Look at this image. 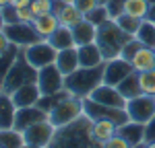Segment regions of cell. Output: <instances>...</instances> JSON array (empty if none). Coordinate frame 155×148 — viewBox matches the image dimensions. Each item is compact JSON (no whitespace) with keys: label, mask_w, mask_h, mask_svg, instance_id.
Masks as SVG:
<instances>
[{"label":"cell","mask_w":155,"mask_h":148,"mask_svg":"<svg viewBox=\"0 0 155 148\" xmlns=\"http://www.w3.org/2000/svg\"><path fill=\"white\" fill-rule=\"evenodd\" d=\"M91 123L93 119L83 113L72 123L56 128V134L48 148H104V144L95 140L91 132Z\"/></svg>","instance_id":"obj_1"},{"label":"cell","mask_w":155,"mask_h":148,"mask_svg":"<svg viewBox=\"0 0 155 148\" xmlns=\"http://www.w3.org/2000/svg\"><path fill=\"white\" fill-rule=\"evenodd\" d=\"M104 64L95 66V68H79L72 74L64 76V88L71 95H74V97L87 99L97 86L104 82Z\"/></svg>","instance_id":"obj_2"},{"label":"cell","mask_w":155,"mask_h":148,"mask_svg":"<svg viewBox=\"0 0 155 148\" xmlns=\"http://www.w3.org/2000/svg\"><path fill=\"white\" fill-rule=\"evenodd\" d=\"M130 37L120 29L114 19H107L106 23H101L97 27L95 43H97V48H99V51H101V56H104V60L120 58V51H122L124 43Z\"/></svg>","instance_id":"obj_3"},{"label":"cell","mask_w":155,"mask_h":148,"mask_svg":"<svg viewBox=\"0 0 155 148\" xmlns=\"http://www.w3.org/2000/svg\"><path fill=\"white\" fill-rule=\"evenodd\" d=\"M29 82H37V70L29 64V62H27L23 49H21V54H19L17 62L12 64V68L8 70L6 78L2 80L0 91L11 95L12 91H17L19 86H23V85H29Z\"/></svg>","instance_id":"obj_4"},{"label":"cell","mask_w":155,"mask_h":148,"mask_svg":"<svg viewBox=\"0 0 155 148\" xmlns=\"http://www.w3.org/2000/svg\"><path fill=\"white\" fill-rule=\"evenodd\" d=\"M83 113H85L83 99L74 97V95H66V97L48 113V119L54 123L56 128H62V125H68V123H72L74 119H79Z\"/></svg>","instance_id":"obj_5"},{"label":"cell","mask_w":155,"mask_h":148,"mask_svg":"<svg viewBox=\"0 0 155 148\" xmlns=\"http://www.w3.org/2000/svg\"><path fill=\"white\" fill-rule=\"evenodd\" d=\"M23 54L27 58V62L35 70H41V68H46L50 64H56V56H58V51L48 43V39H39L35 43L27 45L23 49Z\"/></svg>","instance_id":"obj_6"},{"label":"cell","mask_w":155,"mask_h":148,"mask_svg":"<svg viewBox=\"0 0 155 148\" xmlns=\"http://www.w3.org/2000/svg\"><path fill=\"white\" fill-rule=\"evenodd\" d=\"M56 134V125L50 119H41V122L31 123L29 128L23 130V138L27 146H35V148H48L52 138Z\"/></svg>","instance_id":"obj_7"},{"label":"cell","mask_w":155,"mask_h":148,"mask_svg":"<svg viewBox=\"0 0 155 148\" xmlns=\"http://www.w3.org/2000/svg\"><path fill=\"white\" fill-rule=\"evenodd\" d=\"M126 113L128 119L137 123H149L155 115V97L151 95H139L126 101Z\"/></svg>","instance_id":"obj_8"},{"label":"cell","mask_w":155,"mask_h":148,"mask_svg":"<svg viewBox=\"0 0 155 148\" xmlns=\"http://www.w3.org/2000/svg\"><path fill=\"white\" fill-rule=\"evenodd\" d=\"M83 109L85 115H89L91 119H110L116 125L128 122V113L126 109H118V107H107V105H99L91 99H83Z\"/></svg>","instance_id":"obj_9"},{"label":"cell","mask_w":155,"mask_h":148,"mask_svg":"<svg viewBox=\"0 0 155 148\" xmlns=\"http://www.w3.org/2000/svg\"><path fill=\"white\" fill-rule=\"evenodd\" d=\"M4 35L8 37V41L15 43L17 48L25 49L27 45H31V43H35L39 41V35L35 33V29H33V25L31 23H11V25H4Z\"/></svg>","instance_id":"obj_10"},{"label":"cell","mask_w":155,"mask_h":148,"mask_svg":"<svg viewBox=\"0 0 155 148\" xmlns=\"http://www.w3.org/2000/svg\"><path fill=\"white\" fill-rule=\"evenodd\" d=\"M37 86L41 95H54L64 91V74L58 70L56 64H50L46 68L37 70Z\"/></svg>","instance_id":"obj_11"},{"label":"cell","mask_w":155,"mask_h":148,"mask_svg":"<svg viewBox=\"0 0 155 148\" xmlns=\"http://www.w3.org/2000/svg\"><path fill=\"white\" fill-rule=\"evenodd\" d=\"M134 72L130 62L122 60V58H114V60H106L104 64V82L112 86H118L128 74Z\"/></svg>","instance_id":"obj_12"},{"label":"cell","mask_w":155,"mask_h":148,"mask_svg":"<svg viewBox=\"0 0 155 148\" xmlns=\"http://www.w3.org/2000/svg\"><path fill=\"white\" fill-rule=\"evenodd\" d=\"M87 99L95 101L99 105H107V107H118V109H124V107H126V99L120 95L118 86L106 85V82H101Z\"/></svg>","instance_id":"obj_13"},{"label":"cell","mask_w":155,"mask_h":148,"mask_svg":"<svg viewBox=\"0 0 155 148\" xmlns=\"http://www.w3.org/2000/svg\"><path fill=\"white\" fill-rule=\"evenodd\" d=\"M54 14L58 17V23L62 27H68L72 29L77 23H81L85 19V14L72 2H66V0H54Z\"/></svg>","instance_id":"obj_14"},{"label":"cell","mask_w":155,"mask_h":148,"mask_svg":"<svg viewBox=\"0 0 155 148\" xmlns=\"http://www.w3.org/2000/svg\"><path fill=\"white\" fill-rule=\"evenodd\" d=\"M39 97H41V91H39L37 82L23 85V86H19L17 91H12V93H11V99H12V103L17 105V109H23V107H33V105H37Z\"/></svg>","instance_id":"obj_15"},{"label":"cell","mask_w":155,"mask_h":148,"mask_svg":"<svg viewBox=\"0 0 155 148\" xmlns=\"http://www.w3.org/2000/svg\"><path fill=\"white\" fill-rule=\"evenodd\" d=\"M41 119H48V113L46 111H41L37 105L33 107H23V109H17V115H15V130H19V132H23L25 128H29L31 123L35 122H41Z\"/></svg>","instance_id":"obj_16"},{"label":"cell","mask_w":155,"mask_h":148,"mask_svg":"<svg viewBox=\"0 0 155 148\" xmlns=\"http://www.w3.org/2000/svg\"><path fill=\"white\" fill-rule=\"evenodd\" d=\"M116 134H120L128 144H130L132 148H139L145 144V123H137V122H128L122 123V125H118V132Z\"/></svg>","instance_id":"obj_17"},{"label":"cell","mask_w":155,"mask_h":148,"mask_svg":"<svg viewBox=\"0 0 155 148\" xmlns=\"http://www.w3.org/2000/svg\"><path fill=\"white\" fill-rule=\"evenodd\" d=\"M56 66H58V70L64 74V76H68V74H72L74 70H79L81 64H79V51H77V45H74V48L60 49L58 56H56Z\"/></svg>","instance_id":"obj_18"},{"label":"cell","mask_w":155,"mask_h":148,"mask_svg":"<svg viewBox=\"0 0 155 148\" xmlns=\"http://www.w3.org/2000/svg\"><path fill=\"white\" fill-rule=\"evenodd\" d=\"M79 51V64L81 68H95V66H101L104 64V56L97 48V43H85V45H79L77 48Z\"/></svg>","instance_id":"obj_19"},{"label":"cell","mask_w":155,"mask_h":148,"mask_svg":"<svg viewBox=\"0 0 155 148\" xmlns=\"http://www.w3.org/2000/svg\"><path fill=\"white\" fill-rule=\"evenodd\" d=\"M72 37H74V45H85V43H95V35H97V27L93 23H89L87 19H83L81 23H77L71 29Z\"/></svg>","instance_id":"obj_20"},{"label":"cell","mask_w":155,"mask_h":148,"mask_svg":"<svg viewBox=\"0 0 155 148\" xmlns=\"http://www.w3.org/2000/svg\"><path fill=\"white\" fill-rule=\"evenodd\" d=\"M17 105L12 103L8 93H0V130H8L15 125Z\"/></svg>","instance_id":"obj_21"},{"label":"cell","mask_w":155,"mask_h":148,"mask_svg":"<svg viewBox=\"0 0 155 148\" xmlns=\"http://www.w3.org/2000/svg\"><path fill=\"white\" fill-rule=\"evenodd\" d=\"M31 25H33L35 33L39 35V39H48V37L60 27L58 17H56L54 12H50V14H41V17H35Z\"/></svg>","instance_id":"obj_22"},{"label":"cell","mask_w":155,"mask_h":148,"mask_svg":"<svg viewBox=\"0 0 155 148\" xmlns=\"http://www.w3.org/2000/svg\"><path fill=\"white\" fill-rule=\"evenodd\" d=\"M132 68H134V72H147V70H153L155 68V51L153 48H141L137 54H134V58L130 60Z\"/></svg>","instance_id":"obj_23"},{"label":"cell","mask_w":155,"mask_h":148,"mask_svg":"<svg viewBox=\"0 0 155 148\" xmlns=\"http://www.w3.org/2000/svg\"><path fill=\"white\" fill-rule=\"evenodd\" d=\"M48 43L56 49V51L66 49V48H74V37H72V31L68 29V27H62V25H60L58 29L48 37Z\"/></svg>","instance_id":"obj_24"},{"label":"cell","mask_w":155,"mask_h":148,"mask_svg":"<svg viewBox=\"0 0 155 148\" xmlns=\"http://www.w3.org/2000/svg\"><path fill=\"white\" fill-rule=\"evenodd\" d=\"M91 132H93V136H95V140H99L101 144H106L112 136H116L118 125H116L114 122H110V119H93Z\"/></svg>","instance_id":"obj_25"},{"label":"cell","mask_w":155,"mask_h":148,"mask_svg":"<svg viewBox=\"0 0 155 148\" xmlns=\"http://www.w3.org/2000/svg\"><path fill=\"white\" fill-rule=\"evenodd\" d=\"M118 91H120V95L126 99V101L139 97V95H143V93H141V86H139V72L128 74V76L118 85Z\"/></svg>","instance_id":"obj_26"},{"label":"cell","mask_w":155,"mask_h":148,"mask_svg":"<svg viewBox=\"0 0 155 148\" xmlns=\"http://www.w3.org/2000/svg\"><path fill=\"white\" fill-rule=\"evenodd\" d=\"M0 146L2 148H23L25 146L23 132H19L15 128L0 130Z\"/></svg>","instance_id":"obj_27"},{"label":"cell","mask_w":155,"mask_h":148,"mask_svg":"<svg viewBox=\"0 0 155 148\" xmlns=\"http://www.w3.org/2000/svg\"><path fill=\"white\" fill-rule=\"evenodd\" d=\"M19 54H21V48H17L15 43H11V48L0 56V85H2V80L6 78V74H8V70L12 68V64L17 62Z\"/></svg>","instance_id":"obj_28"},{"label":"cell","mask_w":155,"mask_h":148,"mask_svg":"<svg viewBox=\"0 0 155 148\" xmlns=\"http://www.w3.org/2000/svg\"><path fill=\"white\" fill-rule=\"evenodd\" d=\"M137 39L143 43L145 48H153L155 49V23L153 21H149V19H145L141 27H139V31H137Z\"/></svg>","instance_id":"obj_29"},{"label":"cell","mask_w":155,"mask_h":148,"mask_svg":"<svg viewBox=\"0 0 155 148\" xmlns=\"http://www.w3.org/2000/svg\"><path fill=\"white\" fill-rule=\"evenodd\" d=\"M149 8H151V2L149 0H126V4H124V12L130 14V17L141 19V21L147 19Z\"/></svg>","instance_id":"obj_30"},{"label":"cell","mask_w":155,"mask_h":148,"mask_svg":"<svg viewBox=\"0 0 155 148\" xmlns=\"http://www.w3.org/2000/svg\"><path fill=\"white\" fill-rule=\"evenodd\" d=\"M116 23H118V27L126 33L128 37H134L137 35V31H139V27H141V19H137V17H130V14H126V12H122L118 19H114Z\"/></svg>","instance_id":"obj_31"},{"label":"cell","mask_w":155,"mask_h":148,"mask_svg":"<svg viewBox=\"0 0 155 148\" xmlns=\"http://www.w3.org/2000/svg\"><path fill=\"white\" fill-rule=\"evenodd\" d=\"M66 95H71L66 88H64V91H60V93H54V95H41L39 101H37V107H39L41 111H46V113H50V111L54 109V107H56V105H58Z\"/></svg>","instance_id":"obj_32"},{"label":"cell","mask_w":155,"mask_h":148,"mask_svg":"<svg viewBox=\"0 0 155 148\" xmlns=\"http://www.w3.org/2000/svg\"><path fill=\"white\" fill-rule=\"evenodd\" d=\"M139 86H141L143 95L155 97V68L147 70V72H139Z\"/></svg>","instance_id":"obj_33"},{"label":"cell","mask_w":155,"mask_h":148,"mask_svg":"<svg viewBox=\"0 0 155 148\" xmlns=\"http://www.w3.org/2000/svg\"><path fill=\"white\" fill-rule=\"evenodd\" d=\"M85 19H87L89 23H93L95 27H99L101 23H106L107 19H110L106 4H97V6H95V8H93L91 12H87V14H85Z\"/></svg>","instance_id":"obj_34"},{"label":"cell","mask_w":155,"mask_h":148,"mask_svg":"<svg viewBox=\"0 0 155 148\" xmlns=\"http://www.w3.org/2000/svg\"><path fill=\"white\" fill-rule=\"evenodd\" d=\"M141 48H143V43H141L137 37H130V39L124 43L122 51H120V58H122V60H126V62H130L132 58H134V54H137Z\"/></svg>","instance_id":"obj_35"},{"label":"cell","mask_w":155,"mask_h":148,"mask_svg":"<svg viewBox=\"0 0 155 148\" xmlns=\"http://www.w3.org/2000/svg\"><path fill=\"white\" fill-rule=\"evenodd\" d=\"M29 8L33 11V14H35V17L50 14V12H54V0H31Z\"/></svg>","instance_id":"obj_36"},{"label":"cell","mask_w":155,"mask_h":148,"mask_svg":"<svg viewBox=\"0 0 155 148\" xmlns=\"http://www.w3.org/2000/svg\"><path fill=\"white\" fill-rule=\"evenodd\" d=\"M124 4H126V0H107L106 8H107L110 19H118L120 14L124 12Z\"/></svg>","instance_id":"obj_37"},{"label":"cell","mask_w":155,"mask_h":148,"mask_svg":"<svg viewBox=\"0 0 155 148\" xmlns=\"http://www.w3.org/2000/svg\"><path fill=\"white\" fill-rule=\"evenodd\" d=\"M2 12V19H4V25H11V23H19V14H17V8L12 4H6L0 8Z\"/></svg>","instance_id":"obj_38"},{"label":"cell","mask_w":155,"mask_h":148,"mask_svg":"<svg viewBox=\"0 0 155 148\" xmlns=\"http://www.w3.org/2000/svg\"><path fill=\"white\" fill-rule=\"evenodd\" d=\"M104 148H132V146H130V144H128V142H126V140H124L120 134H116V136H112L106 144H104Z\"/></svg>","instance_id":"obj_39"},{"label":"cell","mask_w":155,"mask_h":148,"mask_svg":"<svg viewBox=\"0 0 155 148\" xmlns=\"http://www.w3.org/2000/svg\"><path fill=\"white\" fill-rule=\"evenodd\" d=\"M72 4H74L79 11L83 12V14H87V12L93 11V8H95L99 2H97V0H72Z\"/></svg>","instance_id":"obj_40"},{"label":"cell","mask_w":155,"mask_h":148,"mask_svg":"<svg viewBox=\"0 0 155 148\" xmlns=\"http://www.w3.org/2000/svg\"><path fill=\"white\" fill-rule=\"evenodd\" d=\"M17 14H19V21H21V23H33V19H35V14H33V11H31L29 6L17 8Z\"/></svg>","instance_id":"obj_41"},{"label":"cell","mask_w":155,"mask_h":148,"mask_svg":"<svg viewBox=\"0 0 155 148\" xmlns=\"http://www.w3.org/2000/svg\"><path fill=\"white\" fill-rule=\"evenodd\" d=\"M147 142H155V115L149 123H145V144Z\"/></svg>","instance_id":"obj_42"},{"label":"cell","mask_w":155,"mask_h":148,"mask_svg":"<svg viewBox=\"0 0 155 148\" xmlns=\"http://www.w3.org/2000/svg\"><path fill=\"white\" fill-rule=\"evenodd\" d=\"M11 48V41H8V37L4 35V31H0V56L6 51V49Z\"/></svg>","instance_id":"obj_43"},{"label":"cell","mask_w":155,"mask_h":148,"mask_svg":"<svg viewBox=\"0 0 155 148\" xmlns=\"http://www.w3.org/2000/svg\"><path fill=\"white\" fill-rule=\"evenodd\" d=\"M11 4L15 8H23V6H29L31 4V0H11Z\"/></svg>","instance_id":"obj_44"},{"label":"cell","mask_w":155,"mask_h":148,"mask_svg":"<svg viewBox=\"0 0 155 148\" xmlns=\"http://www.w3.org/2000/svg\"><path fill=\"white\" fill-rule=\"evenodd\" d=\"M147 19L155 23V4H151V8H149V14H147Z\"/></svg>","instance_id":"obj_45"},{"label":"cell","mask_w":155,"mask_h":148,"mask_svg":"<svg viewBox=\"0 0 155 148\" xmlns=\"http://www.w3.org/2000/svg\"><path fill=\"white\" fill-rule=\"evenodd\" d=\"M6 4H11V0H0V8H2V6H6Z\"/></svg>","instance_id":"obj_46"},{"label":"cell","mask_w":155,"mask_h":148,"mask_svg":"<svg viewBox=\"0 0 155 148\" xmlns=\"http://www.w3.org/2000/svg\"><path fill=\"white\" fill-rule=\"evenodd\" d=\"M143 148H155V142H147V144H145Z\"/></svg>","instance_id":"obj_47"},{"label":"cell","mask_w":155,"mask_h":148,"mask_svg":"<svg viewBox=\"0 0 155 148\" xmlns=\"http://www.w3.org/2000/svg\"><path fill=\"white\" fill-rule=\"evenodd\" d=\"M97 2H99V4H107V0H97Z\"/></svg>","instance_id":"obj_48"},{"label":"cell","mask_w":155,"mask_h":148,"mask_svg":"<svg viewBox=\"0 0 155 148\" xmlns=\"http://www.w3.org/2000/svg\"><path fill=\"white\" fill-rule=\"evenodd\" d=\"M23 148H35V146H27V144H25V146H23Z\"/></svg>","instance_id":"obj_49"},{"label":"cell","mask_w":155,"mask_h":148,"mask_svg":"<svg viewBox=\"0 0 155 148\" xmlns=\"http://www.w3.org/2000/svg\"><path fill=\"white\" fill-rule=\"evenodd\" d=\"M149 2H151V4H155V0H149Z\"/></svg>","instance_id":"obj_50"},{"label":"cell","mask_w":155,"mask_h":148,"mask_svg":"<svg viewBox=\"0 0 155 148\" xmlns=\"http://www.w3.org/2000/svg\"><path fill=\"white\" fill-rule=\"evenodd\" d=\"M143 146H145V144H143ZM143 146H139V148H143Z\"/></svg>","instance_id":"obj_51"},{"label":"cell","mask_w":155,"mask_h":148,"mask_svg":"<svg viewBox=\"0 0 155 148\" xmlns=\"http://www.w3.org/2000/svg\"><path fill=\"white\" fill-rule=\"evenodd\" d=\"M0 93H2V91H0Z\"/></svg>","instance_id":"obj_52"},{"label":"cell","mask_w":155,"mask_h":148,"mask_svg":"<svg viewBox=\"0 0 155 148\" xmlns=\"http://www.w3.org/2000/svg\"><path fill=\"white\" fill-rule=\"evenodd\" d=\"M153 51H155V49H153Z\"/></svg>","instance_id":"obj_53"},{"label":"cell","mask_w":155,"mask_h":148,"mask_svg":"<svg viewBox=\"0 0 155 148\" xmlns=\"http://www.w3.org/2000/svg\"><path fill=\"white\" fill-rule=\"evenodd\" d=\"M0 148H2V146H0Z\"/></svg>","instance_id":"obj_54"}]
</instances>
